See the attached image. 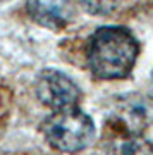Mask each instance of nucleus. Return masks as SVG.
I'll list each match as a JSON object with an SVG mask.
<instances>
[{
  "instance_id": "nucleus-1",
  "label": "nucleus",
  "mask_w": 153,
  "mask_h": 155,
  "mask_svg": "<svg viewBox=\"0 0 153 155\" xmlns=\"http://www.w3.org/2000/svg\"><path fill=\"white\" fill-rule=\"evenodd\" d=\"M138 55L139 43L124 26H102L88 40V67L98 79L110 81L127 78Z\"/></svg>"
},
{
  "instance_id": "nucleus-2",
  "label": "nucleus",
  "mask_w": 153,
  "mask_h": 155,
  "mask_svg": "<svg viewBox=\"0 0 153 155\" xmlns=\"http://www.w3.org/2000/svg\"><path fill=\"white\" fill-rule=\"evenodd\" d=\"M47 143L59 152H81L95 140V122L77 105L55 110L41 124Z\"/></svg>"
},
{
  "instance_id": "nucleus-3",
  "label": "nucleus",
  "mask_w": 153,
  "mask_h": 155,
  "mask_svg": "<svg viewBox=\"0 0 153 155\" xmlns=\"http://www.w3.org/2000/svg\"><path fill=\"white\" fill-rule=\"evenodd\" d=\"M34 93L38 100L52 110H60L77 105L81 90L71 78L59 69H43L36 76Z\"/></svg>"
},
{
  "instance_id": "nucleus-4",
  "label": "nucleus",
  "mask_w": 153,
  "mask_h": 155,
  "mask_svg": "<svg viewBox=\"0 0 153 155\" xmlns=\"http://www.w3.org/2000/svg\"><path fill=\"white\" fill-rule=\"evenodd\" d=\"M26 11L34 22L48 29H62L74 16L72 0H26Z\"/></svg>"
},
{
  "instance_id": "nucleus-5",
  "label": "nucleus",
  "mask_w": 153,
  "mask_h": 155,
  "mask_svg": "<svg viewBox=\"0 0 153 155\" xmlns=\"http://www.w3.org/2000/svg\"><path fill=\"white\" fill-rule=\"evenodd\" d=\"M120 150L124 153H138V152H153V147L150 143H146L145 140L134 138V140H127V143L122 145Z\"/></svg>"
}]
</instances>
